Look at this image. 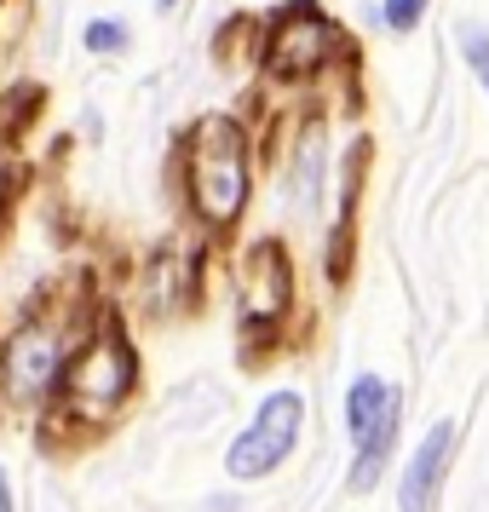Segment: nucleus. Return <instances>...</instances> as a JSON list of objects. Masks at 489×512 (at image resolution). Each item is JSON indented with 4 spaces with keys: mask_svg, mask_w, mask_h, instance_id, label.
Listing matches in <instances>:
<instances>
[{
    "mask_svg": "<svg viewBox=\"0 0 489 512\" xmlns=\"http://www.w3.org/2000/svg\"><path fill=\"white\" fill-rule=\"evenodd\" d=\"M190 196L208 225H231L248 202V144L236 121L208 116L190 133Z\"/></svg>",
    "mask_w": 489,
    "mask_h": 512,
    "instance_id": "f257e3e1",
    "label": "nucleus"
},
{
    "mask_svg": "<svg viewBox=\"0 0 489 512\" xmlns=\"http://www.w3.org/2000/svg\"><path fill=\"white\" fill-rule=\"evenodd\" d=\"M351 438H357L351 489H374L380 466L392 455V438H397V392L386 380H374V374H363L351 386Z\"/></svg>",
    "mask_w": 489,
    "mask_h": 512,
    "instance_id": "f03ea898",
    "label": "nucleus"
},
{
    "mask_svg": "<svg viewBox=\"0 0 489 512\" xmlns=\"http://www.w3.org/2000/svg\"><path fill=\"white\" fill-rule=\"evenodd\" d=\"M70 380V403L81 415H104V409H116L127 386H133V351L121 334H98L93 346L75 357V369L64 374Z\"/></svg>",
    "mask_w": 489,
    "mask_h": 512,
    "instance_id": "7ed1b4c3",
    "label": "nucleus"
},
{
    "mask_svg": "<svg viewBox=\"0 0 489 512\" xmlns=\"http://www.w3.org/2000/svg\"><path fill=\"white\" fill-rule=\"evenodd\" d=\"M294 438H300V397L277 392V397H265V409L254 415V426L231 443V461L225 466H231L236 478H265L294 449Z\"/></svg>",
    "mask_w": 489,
    "mask_h": 512,
    "instance_id": "20e7f679",
    "label": "nucleus"
},
{
    "mask_svg": "<svg viewBox=\"0 0 489 512\" xmlns=\"http://www.w3.org/2000/svg\"><path fill=\"white\" fill-rule=\"evenodd\" d=\"M64 374V334L58 328H24L6 346V392L12 403H35Z\"/></svg>",
    "mask_w": 489,
    "mask_h": 512,
    "instance_id": "39448f33",
    "label": "nucleus"
},
{
    "mask_svg": "<svg viewBox=\"0 0 489 512\" xmlns=\"http://www.w3.org/2000/svg\"><path fill=\"white\" fill-rule=\"evenodd\" d=\"M328 47H334L328 18H317V6L300 0V6L277 24V35H271V70L277 75H311L328 58Z\"/></svg>",
    "mask_w": 489,
    "mask_h": 512,
    "instance_id": "423d86ee",
    "label": "nucleus"
},
{
    "mask_svg": "<svg viewBox=\"0 0 489 512\" xmlns=\"http://www.w3.org/2000/svg\"><path fill=\"white\" fill-rule=\"evenodd\" d=\"M282 305H288V259L277 242H259L248 254V277H242V311L254 323H271L282 317Z\"/></svg>",
    "mask_w": 489,
    "mask_h": 512,
    "instance_id": "0eeeda50",
    "label": "nucleus"
},
{
    "mask_svg": "<svg viewBox=\"0 0 489 512\" xmlns=\"http://www.w3.org/2000/svg\"><path fill=\"white\" fill-rule=\"evenodd\" d=\"M449 449H455V426H449V420H438V426L426 432V443L415 449L409 472H403V512H432L443 472H449Z\"/></svg>",
    "mask_w": 489,
    "mask_h": 512,
    "instance_id": "6e6552de",
    "label": "nucleus"
},
{
    "mask_svg": "<svg viewBox=\"0 0 489 512\" xmlns=\"http://www.w3.org/2000/svg\"><path fill=\"white\" fill-rule=\"evenodd\" d=\"M461 41H466V58H472V70L484 75V87H489V29L466 24V29H461Z\"/></svg>",
    "mask_w": 489,
    "mask_h": 512,
    "instance_id": "1a4fd4ad",
    "label": "nucleus"
},
{
    "mask_svg": "<svg viewBox=\"0 0 489 512\" xmlns=\"http://www.w3.org/2000/svg\"><path fill=\"white\" fill-rule=\"evenodd\" d=\"M87 47H93V52H121V47H127V24H110V18L93 24V29H87Z\"/></svg>",
    "mask_w": 489,
    "mask_h": 512,
    "instance_id": "9d476101",
    "label": "nucleus"
},
{
    "mask_svg": "<svg viewBox=\"0 0 489 512\" xmlns=\"http://www.w3.org/2000/svg\"><path fill=\"white\" fill-rule=\"evenodd\" d=\"M426 18V0H386V24L392 29H415Z\"/></svg>",
    "mask_w": 489,
    "mask_h": 512,
    "instance_id": "9b49d317",
    "label": "nucleus"
},
{
    "mask_svg": "<svg viewBox=\"0 0 489 512\" xmlns=\"http://www.w3.org/2000/svg\"><path fill=\"white\" fill-rule=\"evenodd\" d=\"M0 512H12V501H6V478H0Z\"/></svg>",
    "mask_w": 489,
    "mask_h": 512,
    "instance_id": "f8f14e48",
    "label": "nucleus"
},
{
    "mask_svg": "<svg viewBox=\"0 0 489 512\" xmlns=\"http://www.w3.org/2000/svg\"><path fill=\"white\" fill-rule=\"evenodd\" d=\"M162 6H173V0H162Z\"/></svg>",
    "mask_w": 489,
    "mask_h": 512,
    "instance_id": "ddd939ff",
    "label": "nucleus"
}]
</instances>
